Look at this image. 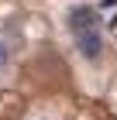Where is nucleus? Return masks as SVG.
<instances>
[{"label":"nucleus","instance_id":"f257e3e1","mask_svg":"<svg viewBox=\"0 0 117 120\" xmlns=\"http://www.w3.org/2000/svg\"><path fill=\"white\" fill-rule=\"evenodd\" d=\"M72 38H76V52H79L86 62H97V58L103 55V34H100V28L72 31Z\"/></svg>","mask_w":117,"mask_h":120},{"label":"nucleus","instance_id":"f03ea898","mask_svg":"<svg viewBox=\"0 0 117 120\" xmlns=\"http://www.w3.org/2000/svg\"><path fill=\"white\" fill-rule=\"evenodd\" d=\"M100 17H97V10L93 7H72L69 10V28L72 31H86V28H97Z\"/></svg>","mask_w":117,"mask_h":120},{"label":"nucleus","instance_id":"7ed1b4c3","mask_svg":"<svg viewBox=\"0 0 117 120\" xmlns=\"http://www.w3.org/2000/svg\"><path fill=\"white\" fill-rule=\"evenodd\" d=\"M7 58H10V48L0 41V65H7Z\"/></svg>","mask_w":117,"mask_h":120}]
</instances>
